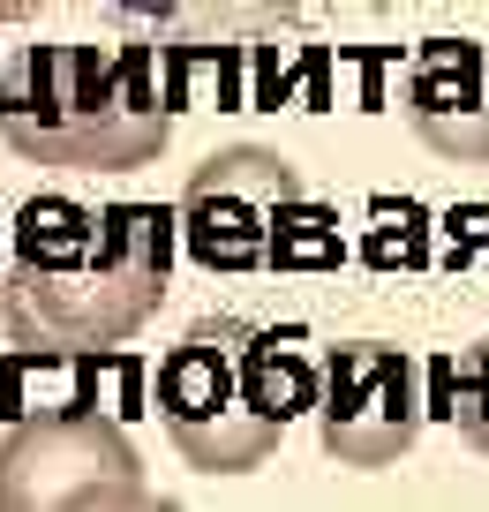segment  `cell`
<instances>
[{"label": "cell", "instance_id": "5b68a950", "mask_svg": "<svg viewBox=\"0 0 489 512\" xmlns=\"http://www.w3.org/2000/svg\"><path fill=\"white\" fill-rule=\"evenodd\" d=\"M422 362L392 339H339L324 347L316 437L339 467H399L422 437Z\"/></svg>", "mask_w": 489, "mask_h": 512}, {"label": "cell", "instance_id": "ba28073f", "mask_svg": "<svg viewBox=\"0 0 489 512\" xmlns=\"http://www.w3.org/2000/svg\"><path fill=\"white\" fill-rule=\"evenodd\" d=\"M113 362V347H16L0 362V415H68V407H98V369Z\"/></svg>", "mask_w": 489, "mask_h": 512}, {"label": "cell", "instance_id": "5bb4252c", "mask_svg": "<svg viewBox=\"0 0 489 512\" xmlns=\"http://www.w3.org/2000/svg\"><path fill=\"white\" fill-rule=\"evenodd\" d=\"M46 0H0V23H23V16H38Z\"/></svg>", "mask_w": 489, "mask_h": 512}, {"label": "cell", "instance_id": "8992f818", "mask_svg": "<svg viewBox=\"0 0 489 512\" xmlns=\"http://www.w3.org/2000/svg\"><path fill=\"white\" fill-rule=\"evenodd\" d=\"M301 189V166L264 144L211 151L181 189V249L204 272H271V226Z\"/></svg>", "mask_w": 489, "mask_h": 512}, {"label": "cell", "instance_id": "7c38bea8", "mask_svg": "<svg viewBox=\"0 0 489 512\" xmlns=\"http://www.w3.org/2000/svg\"><path fill=\"white\" fill-rule=\"evenodd\" d=\"M444 256H452V264L482 256V264H489V204H459V211H444Z\"/></svg>", "mask_w": 489, "mask_h": 512}, {"label": "cell", "instance_id": "8fae6325", "mask_svg": "<svg viewBox=\"0 0 489 512\" xmlns=\"http://www.w3.org/2000/svg\"><path fill=\"white\" fill-rule=\"evenodd\" d=\"M369 219H377V234L362 241V256L377 272H422L429 264V211L414 196H369Z\"/></svg>", "mask_w": 489, "mask_h": 512}, {"label": "cell", "instance_id": "6da1fadb", "mask_svg": "<svg viewBox=\"0 0 489 512\" xmlns=\"http://www.w3.org/2000/svg\"><path fill=\"white\" fill-rule=\"evenodd\" d=\"M181 211L31 196L8 241L0 324L16 347H121L166 302Z\"/></svg>", "mask_w": 489, "mask_h": 512}, {"label": "cell", "instance_id": "3957f363", "mask_svg": "<svg viewBox=\"0 0 489 512\" xmlns=\"http://www.w3.org/2000/svg\"><path fill=\"white\" fill-rule=\"evenodd\" d=\"M316 392L324 362L301 347V332L241 317H196L158 362V422L204 475H256L279 452L286 422L316 415Z\"/></svg>", "mask_w": 489, "mask_h": 512}, {"label": "cell", "instance_id": "30bf717a", "mask_svg": "<svg viewBox=\"0 0 489 512\" xmlns=\"http://www.w3.org/2000/svg\"><path fill=\"white\" fill-rule=\"evenodd\" d=\"M347 241H339V211H324L309 189L286 196L279 226H271V272H339Z\"/></svg>", "mask_w": 489, "mask_h": 512}, {"label": "cell", "instance_id": "9c48e42d", "mask_svg": "<svg viewBox=\"0 0 489 512\" xmlns=\"http://www.w3.org/2000/svg\"><path fill=\"white\" fill-rule=\"evenodd\" d=\"M429 377H437V400H429V415H444V422H452V430L489 460V339H474V347L444 354Z\"/></svg>", "mask_w": 489, "mask_h": 512}, {"label": "cell", "instance_id": "4fadbf2b", "mask_svg": "<svg viewBox=\"0 0 489 512\" xmlns=\"http://www.w3.org/2000/svg\"><path fill=\"white\" fill-rule=\"evenodd\" d=\"M121 16H143V23H174L181 16V0H113Z\"/></svg>", "mask_w": 489, "mask_h": 512}, {"label": "cell", "instance_id": "7a4b0ae2", "mask_svg": "<svg viewBox=\"0 0 489 512\" xmlns=\"http://www.w3.org/2000/svg\"><path fill=\"white\" fill-rule=\"evenodd\" d=\"M0 144L91 174L151 166L174 144L166 46H0Z\"/></svg>", "mask_w": 489, "mask_h": 512}, {"label": "cell", "instance_id": "277c9868", "mask_svg": "<svg viewBox=\"0 0 489 512\" xmlns=\"http://www.w3.org/2000/svg\"><path fill=\"white\" fill-rule=\"evenodd\" d=\"M98 505H151L121 415L68 407L31 415L0 437V512H98Z\"/></svg>", "mask_w": 489, "mask_h": 512}, {"label": "cell", "instance_id": "52a82bcc", "mask_svg": "<svg viewBox=\"0 0 489 512\" xmlns=\"http://www.w3.org/2000/svg\"><path fill=\"white\" fill-rule=\"evenodd\" d=\"M407 128L459 166L489 159V46L482 38H422L407 61Z\"/></svg>", "mask_w": 489, "mask_h": 512}]
</instances>
